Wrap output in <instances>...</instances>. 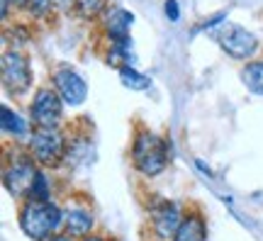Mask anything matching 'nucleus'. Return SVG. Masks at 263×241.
Instances as JSON below:
<instances>
[{"label":"nucleus","mask_w":263,"mask_h":241,"mask_svg":"<svg viewBox=\"0 0 263 241\" xmlns=\"http://www.w3.org/2000/svg\"><path fill=\"white\" fill-rule=\"evenodd\" d=\"M17 222L32 241H44L64 232V207L54 200H25L20 205Z\"/></svg>","instance_id":"f257e3e1"},{"label":"nucleus","mask_w":263,"mask_h":241,"mask_svg":"<svg viewBox=\"0 0 263 241\" xmlns=\"http://www.w3.org/2000/svg\"><path fill=\"white\" fill-rule=\"evenodd\" d=\"M171 161L168 141L149 129H139L132 139V166L146 178L161 176Z\"/></svg>","instance_id":"f03ea898"},{"label":"nucleus","mask_w":263,"mask_h":241,"mask_svg":"<svg viewBox=\"0 0 263 241\" xmlns=\"http://www.w3.org/2000/svg\"><path fill=\"white\" fill-rule=\"evenodd\" d=\"M39 173V163L32 158V154L25 149H15L12 154L5 156V168H3V186L15 200H27L34 186V178Z\"/></svg>","instance_id":"7ed1b4c3"},{"label":"nucleus","mask_w":263,"mask_h":241,"mask_svg":"<svg viewBox=\"0 0 263 241\" xmlns=\"http://www.w3.org/2000/svg\"><path fill=\"white\" fill-rule=\"evenodd\" d=\"M27 151L42 168H57L64 163L66 154H68V139L61 132V127L59 129L34 127L27 139Z\"/></svg>","instance_id":"20e7f679"},{"label":"nucleus","mask_w":263,"mask_h":241,"mask_svg":"<svg viewBox=\"0 0 263 241\" xmlns=\"http://www.w3.org/2000/svg\"><path fill=\"white\" fill-rule=\"evenodd\" d=\"M29 120L42 129H59L64 120V100L54 88H39L29 102Z\"/></svg>","instance_id":"39448f33"},{"label":"nucleus","mask_w":263,"mask_h":241,"mask_svg":"<svg viewBox=\"0 0 263 241\" xmlns=\"http://www.w3.org/2000/svg\"><path fill=\"white\" fill-rule=\"evenodd\" d=\"M0 73H3V85H5V90L10 95H25L32 88V68H29V59L22 51H15V49H10L3 54V68H0Z\"/></svg>","instance_id":"423d86ee"},{"label":"nucleus","mask_w":263,"mask_h":241,"mask_svg":"<svg viewBox=\"0 0 263 241\" xmlns=\"http://www.w3.org/2000/svg\"><path fill=\"white\" fill-rule=\"evenodd\" d=\"M217 42L232 59H251L258 51V39L241 25H222L217 29Z\"/></svg>","instance_id":"0eeeda50"},{"label":"nucleus","mask_w":263,"mask_h":241,"mask_svg":"<svg viewBox=\"0 0 263 241\" xmlns=\"http://www.w3.org/2000/svg\"><path fill=\"white\" fill-rule=\"evenodd\" d=\"M183 217H185V212L180 210V205L171 202V200H161V202L149 207L151 232L156 234L159 241H173L180 222H183Z\"/></svg>","instance_id":"6e6552de"},{"label":"nucleus","mask_w":263,"mask_h":241,"mask_svg":"<svg viewBox=\"0 0 263 241\" xmlns=\"http://www.w3.org/2000/svg\"><path fill=\"white\" fill-rule=\"evenodd\" d=\"M51 83H54V90L59 93V98L68 107H78L88 98V83L83 81V76L73 71L71 66H59L54 76H51Z\"/></svg>","instance_id":"1a4fd4ad"},{"label":"nucleus","mask_w":263,"mask_h":241,"mask_svg":"<svg viewBox=\"0 0 263 241\" xmlns=\"http://www.w3.org/2000/svg\"><path fill=\"white\" fill-rule=\"evenodd\" d=\"M95 229V217L93 212L83 207V205H66L64 207V232L71 234L73 239H85L90 236Z\"/></svg>","instance_id":"9d476101"},{"label":"nucleus","mask_w":263,"mask_h":241,"mask_svg":"<svg viewBox=\"0 0 263 241\" xmlns=\"http://www.w3.org/2000/svg\"><path fill=\"white\" fill-rule=\"evenodd\" d=\"M132 22H134V15H132L129 10L117 8V5L107 8V12H105V32H107L110 42H124V39H129Z\"/></svg>","instance_id":"9b49d317"},{"label":"nucleus","mask_w":263,"mask_h":241,"mask_svg":"<svg viewBox=\"0 0 263 241\" xmlns=\"http://www.w3.org/2000/svg\"><path fill=\"white\" fill-rule=\"evenodd\" d=\"M173 241H207V224L200 212H185Z\"/></svg>","instance_id":"f8f14e48"},{"label":"nucleus","mask_w":263,"mask_h":241,"mask_svg":"<svg viewBox=\"0 0 263 241\" xmlns=\"http://www.w3.org/2000/svg\"><path fill=\"white\" fill-rule=\"evenodd\" d=\"M0 127H3V134H8L12 139H29V134H32L27 122L8 105L0 107Z\"/></svg>","instance_id":"ddd939ff"},{"label":"nucleus","mask_w":263,"mask_h":241,"mask_svg":"<svg viewBox=\"0 0 263 241\" xmlns=\"http://www.w3.org/2000/svg\"><path fill=\"white\" fill-rule=\"evenodd\" d=\"M241 81H244L249 93L263 95V61H251V64H246L244 71H241Z\"/></svg>","instance_id":"4468645a"},{"label":"nucleus","mask_w":263,"mask_h":241,"mask_svg":"<svg viewBox=\"0 0 263 241\" xmlns=\"http://www.w3.org/2000/svg\"><path fill=\"white\" fill-rule=\"evenodd\" d=\"M120 81H122L127 88H132V90H146L151 85L149 78L144 73H139L134 66H124L122 71H120Z\"/></svg>","instance_id":"2eb2a0df"},{"label":"nucleus","mask_w":263,"mask_h":241,"mask_svg":"<svg viewBox=\"0 0 263 241\" xmlns=\"http://www.w3.org/2000/svg\"><path fill=\"white\" fill-rule=\"evenodd\" d=\"M27 200H51V188H49V178L47 173L39 168L37 178H34V186H32V193H29Z\"/></svg>","instance_id":"dca6fc26"},{"label":"nucleus","mask_w":263,"mask_h":241,"mask_svg":"<svg viewBox=\"0 0 263 241\" xmlns=\"http://www.w3.org/2000/svg\"><path fill=\"white\" fill-rule=\"evenodd\" d=\"M57 3H61V0H29L27 10L32 12V15H47V12H51V8L57 5Z\"/></svg>","instance_id":"f3484780"},{"label":"nucleus","mask_w":263,"mask_h":241,"mask_svg":"<svg viewBox=\"0 0 263 241\" xmlns=\"http://www.w3.org/2000/svg\"><path fill=\"white\" fill-rule=\"evenodd\" d=\"M27 5H29V0H3V17H8L10 8H22V10H27Z\"/></svg>","instance_id":"a211bd4d"},{"label":"nucleus","mask_w":263,"mask_h":241,"mask_svg":"<svg viewBox=\"0 0 263 241\" xmlns=\"http://www.w3.org/2000/svg\"><path fill=\"white\" fill-rule=\"evenodd\" d=\"M166 15L171 20H178V3L176 0H166Z\"/></svg>","instance_id":"6ab92c4d"},{"label":"nucleus","mask_w":263,"mask_h":241,"mask_svg":"<svg viewBox=\"0 0 263 241\" xmlns=\"http://www.w3.org/2000/svg\"><path fill=\"white\" fill-rule=\"evenodd\" d=\"M44 241H78V239H73L71 234H66V232H59V234H54V236H49V239H44Z\"/></svg>","instance_id":"aec40b11"},{"label":"nucleus","mask_w":263,"mask_h":241,"mask_svg":"<svg viewBox=\"0 0 263 241\" xmlns=\"http://www.w3.org/2000/svg\"><path fill=\"white\" fill-rule=\"evenodd\" d=\"M81 241H105V239H100V236H93V234H90V236H85V239H81Z\"/></svg>","instance_id":"412c9836"}]
</instances>
